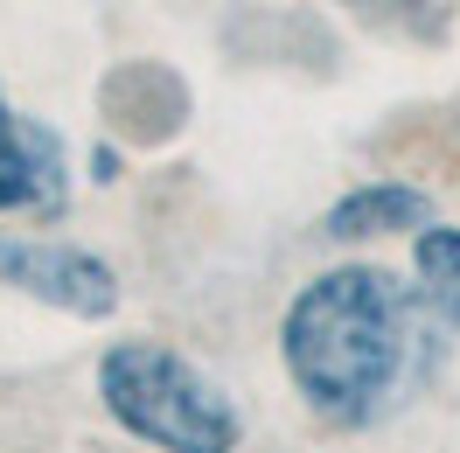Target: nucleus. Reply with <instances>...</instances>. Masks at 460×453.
I'll use <instances>...</instances> for the list:
<instances>
[{"mask_svg":"<svg viewBox=\"0 0 460 453\" xmlns=\"http://www.w3.org/2000/svg\"><path fill=\"white\" fill-rule=\"evenodd\" d=\"M293 391L335 425H370L419 391L439 363V321L384 265L321 272L279 328Z\"/></svg>","mask_w":460,"mask_h":453,"instance_id":"nucleus-1","label":"nucleus"},{"mask_svg":"<svg viewBox=\"0 0 460 453\" xmlns=\"http://www.w3.org/2000/svg\"><path fill=\"white\" fill-rule=\"evenodd\" d=\"M98 397L126 432H140V440H154L168 453L237 447V412L224 404V391L161 342H112L98 356Z\"/></svg>","mask_w":460,"mask_h":453,"instance_id":"nucleus-2","label":"nucleus"},{"mask_svg":"<svg viewBox=\"0 0 460 453\" xmlns=\"http://www.w3.org/2000/svg\"><path fill=\"white\" fill-rule=\"evenodd\" d=\"M0 286H22V293L63 314H84V321L119 307L112 265L98 252H77V244H49V237H0Z\"/></svg>","mask_w":460,"mask_h":453,"instance_id":"nucleus-3","label":"nucleus"},{"mask_svg":"<svg viewBox=\"0 0 460 453\" xmlns=\"http://www.w3.org/2000/svg\"><path fill=\"white\" fill-rule=\"evenodd\" d=\"M63 182H70L63 140L49 126L7 112V98H0V209H57Z\"/></svg>","mask_w":460,"mask_h":453,"instance_id":"nucleus-4","label":"nucleus"},{"mask_svg":"<svg viewBox=\"0 0 460 453\" xmlns=\"http://www.w3.org/2000/svg\"><path fill=\"white\" fill-rule=\"evenodd\" d=\"M426 224H432V196L411 182H363L321 217L328 237H391V230H426Z\"/></svg>","mask_w":460,"mask_h":453,"instance_id":"nucleus-5","label":"nucleus"},{"mask_svg":"<svg viewBox=\"0 0 460 453\" xmlns=\"http://www.w3.org/2000/svg\"><path fill=\"white\" fill-rule=\"evenodd\" d=\"M411 272H419V300L432 307L439 328H454L460 335V230L454 224H426L411 237Z\"/></svg>","mask_w":460,"mask_h":453,"instance_id":"nucleus-6","label":"nucleus"}]
</instances>
